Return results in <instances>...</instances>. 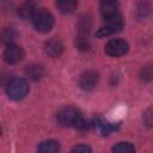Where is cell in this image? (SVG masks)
<instances>
[{"mask_svg": "<svg viewBox=\"0 0 153 153\" xmlns=\"http://www.w3.org/2000/svg\"><path fill=\"white\" fill-rule=\"evenodd\" d=\"M57 121L63 127H74L78 129L86 128V122H85L81 112L73 106L63 108L57 114Z\"/></svg>", "mask_w": 153, "mask_h": 153, "instance_id": "cell-1", "label": "cell"}, {"mask_svg": "<svg viewBox=\"0 0 153 153\" xmlns=\"http://www.w3.org/2000/svg\"><path fill=\"white\" fill-rule=\"evenodd\" d=\"M6 92L10 99L22 100L29 92L27 81L23 78H13L6 85Z\"/></svg>", "mask_w": 153, "mask_h": 153, "instance_id": "cell-2", "label": "cell"}, {"mask_svg": "<svg viewBox=\"0 0 153 153\" xmlns=\"http://www.w3.org/2000/svg\"><path fill=\"white\" fill-rule=\"evenodd\" d=\"M31 18L35 29L39 32H48L54 25V16L45 8L36 10Z\"/></svg>", "mask_w": 153, "mask_h": 153, "instance_id": "cell-3", "label": "cell"}, {"mask_svg": "<svg viewBox=\"0 0 153 153\" xmlns=\"http://www.w3.org/2000/svg\"><path fill=\"white\" fill-rule=\"evenodd\" d=\"M90 19L81 18L78 29V37H76V47L81 50H86L88 48V33H90Z\"/></svg>", "mask_w": 153, "mask_h": 153, "instance_id": "cell-4", "label": "cell"}, {"mask_svg": "<svg viewBox=\"0 0 153 153\" xmlns=\"http://www.w3.org/2000/svg\"><path fill=\"white\" fill-rule=\"evenodd\" d=\"M127 51H128V43L124 39L114 38V39H110L105 44V53L109 56L118 57V56L124 55Z\"/></svg>", "mask_w": 153, "mask_h": 153, "instance_id": "cell-5", "label": "cell"}, {"mask_svg": "<svg viewBox=\"0 0 153 153\" xmlns=\"http://www.w3.org/2000/svg\"><path fill=\"white\" fill-rule=\"evenodd\" d=\"M24 50L22 47L19 45H14V44H10L7 45L6 50L4 51V61L8 65H16L18 62H20L23 59H24Z\"/></svg>", "mask_w": 153, "mask_h": 153, "instance_id": "cell-6", "label": "cell"}, {"mask_svg": "<svg viewBox=\"0 0 153 153\" xmlns=\"http://www.w3.org/2000/svg\"><path fill=\"white\" fill-rule=\"evenodd\" d=\"M105 22L108 23L106 26L99 29V31L96 33L98 37H104V36L112 35V33L120 31L122 29V26H123V20H122V18H121L120 14H117V16H115V17L105 20Z\"/></svg>", "mask_w": 153, "mask_h": 153, "instance_id": "cell-7", "label": "cell"}, {"mask_svg": "<svg viewBox=\"0 0 153 153\" xmlns=\"http://www.w3.org/2000/svg\"><path fill=\"white\" fill-rule=\"evenodd\" d=\"M98 80H99V75L96 71H86L79 78V86L85 91H90L96 87Z\"/></svg>", "mask_w": 153, "mask_h": 153, "instance_id": "cell-8", "label": "cell"}, {"mask_svg": "<svg viewBox=\"0 0 153 153\" xmlns=\"http://www.w3.org/2000/svg\"><path fill=\"white\" fill-rule=\"evenodd\" d=\"M100 13L104 20H108L118 14L117 0H100Z\"/></svg>", "mask_w": 153, "mask_h": 153, "instance_id": "cell-9", "label": "cell"}, {"mask_svg": "<svg viewBox=\"0 0 153 153\" xmlns=\"http://www.w3.org/2000/svg\"><path fill=\"white\" fill-rule=\"evenodd\" d=\"M44 49L47 55H49L50 57H59L63 51V45L59 39L51 38L45 43Z\"/></svg>", "mask_w": 153, "mask_h": 153, "instance_id": "cell-10", "label": "cell"}, {"mask_svg": "<svg viewBox=\"0 0 153 153\" xmlns=\"http://www.w3.org/2000/svg\"><path fill=\"white\" fill-rule=\"evenodd\" d=\"M78 6V0H56V7L61 13L69 14Z\"/></svg>", "mask_w": 153, "mask_h": 153, "instance_id": "cell-11", "label": "cell"}, {"mask_svg": "<svg viewBox=\"0 0 153 153\" xmlns=\"http://www.w3.org/2000/svg\"><path fill=\"white\" fill-rule=\"evenodd\" d=\"M37 149L41 153H55L60 149V145L55 140H47V141L41 142Z\"/></svg>", "mask_w": 153, "mask_h": 153, "instance_id": "cell-12", "label": "cell"}, {"mask_svg": "<svg viewBox=\"0 0 153 153\" xmlns=\"http://www.w3.org/2000/svg\"><path fill=\"white\" fill-rule=\"evenodd\" d=\"M35 11H36V8H35V2H33L32 0H27V1L24 2L23 6L19 8L18 13H19V16H20L22 18L26 19V18H29V17H32V14H33Z\"/></svg>", "mask_w": 153, "mask_h": 153, "instance_id": "cell-13", "label": "cell"}, {"mask_svg": "<svg viewBox=\"0 0 153 153\" xmlns=\"http://www.w3.org/2000/svg\"><path fill=\"white\" fill-rule=\"evenodd\" d=\"M96 127L98 128V130L100 131L102 135H108L114 129H116L117 126H115L114 123H109L108 121H105L103 118H98L97 122H96Z\"/></svg>", "mask_w": 153, "mask_h": 153, "instance_id": "cell-14", "label": "cell"}, {"mask_svg": "<svg viewBox=\"0 0 153 153\" xmlns=\"http://www.w3.org/2000/svg\"><path fill=\"white\" fill-rule=\"evenodd\" d=\"M26 73L29 75L30 79L32 80H38L43 76V68L41 66H37V65H32L30 66L27 69H26Z\"/></svg>", "mask_w": 153, "mask_h": 153, "instance_id": "cell-15", "label": "cell"}, {"mask_svg": "<svg viewBox=\"0 0 153 153\" xmlns=\"http://www.w3.org/2000/svg\"><path fill=\"white\" fill-rule=\"evenodd\" d=\"M134 151L135 148L130 142H118L116 146L112 147V152L116 153H133Z\"/></svg>", "mask_w": 153, "mask_h": 153, "instance_id": "cell-16", "label": "cell"}, {"mask_svg": "<svg viewBox=\"0 0 153 153\" xmlns=\"http://www.w3.org/2000/svg\"><path fill=\"white\" fill-rule=\"evenodd\" d=\"M14 38H16V33L12 29H6L0 33V41H1V43L6 44V45L12 44Z\"/></svg>", "mask_w": 153, "mask_h": 153, "instance_id": "cell-17", "label": "cell"}, {"mask_svg": "<svg viewBox=\"0 0 153 153\" xmlns=\"http://www.w3.org/2000/svg\"><path fill=\"white\" fill-rule=\"evenodd\" d=\"M72 152H76V153H90L91 152V148L88 146H86V145H78V146H75L72 149Z\"/></svg>", "mask_w": 153, "mask_h": 153, "instance_id": "cell-18", "label": "cell"}, {"mask_svg": "<svg viewBox=\"0 0 153 153\" xmlns=\"http://www.w3.org/2000/svg\"><path fill=\"white\" fill-rule=\"evenodd\" d=\"M1 131H2V129H1V126H0V135H1Z\"/></svg>", "mask_w": 153, "mask_h": 153, "instance_id": "cell-19", "label": "cell"}]
</instances>
